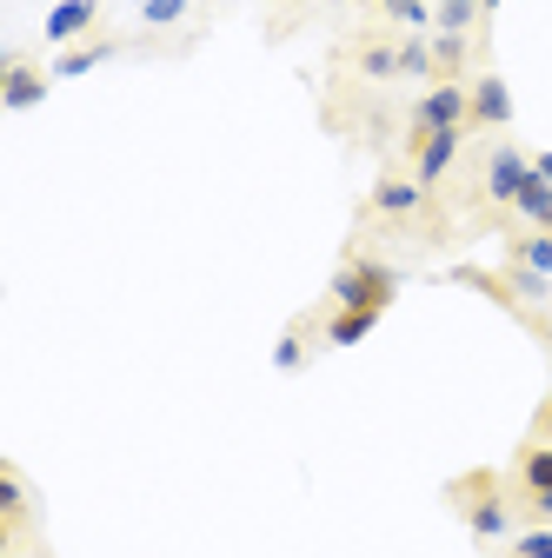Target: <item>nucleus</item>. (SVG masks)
<instances>
[{
	"label": "nucleus",
	"mask_w": 552,
	"mask_h": 558,
	"mask_svg": "<svg viewBox=\"0 0 552 558\" xmlns=\"http://www.w3.org/2000/svg\"><path fill=\"white\" fill-rule=\"evenodd\" d=\"M513 214H519L532 233H552V180L526 173V186H519V206H513Z\"/></svg>",
	"instance_id": "11"
},
{
	"label": "nucleus",
	"mask_w": 552,
	"mask_h": 558,
	"mask_svg": "<svg viewBox=\"0 0 552 558\" xmlns=\"http://www.w3.org/2000/svg\"><path fill=\"white\" fill-rule=\"evenodd\" d=\"M513 120V94L500 74H479L472 81V126H506Z\"/></svg>",
	"instance_id": "9"
},
{
	"label": "nucleus",
	"mask_w": 552,
	"mask_h": 558,
	"mask_svg": "<svg viewBox=\"0 0 552 558\" xmlns=\"http://www.w3.org/2000/svg\"><path fill=\"white\" fill-rule=\"evenodd\" d=\"M526 326H532V339L552 353V306H539V313H526Z\"/></svg>",
	"instance_id": "23"
},
{
	"label": "nucleus",
	"mask_w": 552,
	"mask_h": 558,
	"mask_svg": "<svg viewBox=\"0 0 552 558\" xmlns=\"http://www.w3.org/2000/svg\"><path fill=\"white\" fill-rule=\"evenodd\" d=\"M526 173H532V154H519L513 140H500V147H493V160H487V199L500 206V214H513V206H519V186H526Z\"/></svg>",
	"instance_id": "5"
},
{
	"label": "nucleus",
	"mask_w": 552,
	"mask_h": 558,
	"mask_svg": "<svg viewBox=\"0 0 552 558\" xmlns=\"http://www.w3.org/2000/svg\"><path fill=\"white\" fill-rule=\"evenodd\" d=\"M466 74V34H440L433 40V81H459Z\"/></svg>",
	"instance_id": "17"
},
{
	"label": "nucleus",
	"mask_w": 552,
	"mask_h": 558,
	"mask_svg": "<svg viewBox=\"0 0 552 558\" xmlns=\"http://www.w3.org/2000/svg\"><path fill=\"white\" fill-rule=\"evenodd\" d=\"M532 173H539V180H552V154H532Z\"/></svg>",
	"instance_id": "26"
},
{
	"label": "nucleus",
	"mask_w": 552,
	"mask_h": 558,
	"mask_svg": "<svg viewBox=\"0 0 552 558\" xmlns=\"http://www.w3.org/2000/svg\"><path fill=\"white\" fill-rule=\"evenodd\" d=\"M94 14H100L94 0H60V8L47 14V40L60 47V40H74V34H87V27H94Z\"/></svg>",
	"instance_id": "12"
},
{
	"label": "nucleus",
	"mask_w": 552,
	"mask_h": 558,
	"mask_svg": "<svg viewBox=\"0 0 552 558\" xmlns=\"http://www.w3.org/2000/svg\"><path fill=\"white\" fill-rule=\"evenodd\" d=\"M353 66H360L367 81H393V74H399V47H393V40H360Z\"/></svg>",
	"instance_id": "15"
},
{
	"label": "nucleus",
	"mask_w": 552,
	"mask_h": 558,
	"mask_svg": "<svg viewBox=\"0 0 552 558\" xmlns=\"http://www.w3.org/2000/svg\"><path fill=\"white\" fill-rule=\"evenodd\" d=\"M519 525H552V493H513Z\"/></svg>",
	"instance_id": "19"
},
{
	"label": "nucleus",
	"mask_w": 552,
	"mask_h": 558,
	"mask_svg": "<svg viewBox=\"0 0 552 558\" xmlns=\"http://www.w3.org/2000/svg\"><path fill=\"white\" fill-rule=\"evenodd\" d=\"M113 53H120L113 40H94V47H74V53H60V60H53V81H74V74H94V66H100V60H113Z\"/></svg>",
	"instance_id": "16"
},
{
	"label": "nucleus",
	"mask_w": 552,
	"mask_h": 558,
	"mask_svg": "<svg viewBox=\"0 0 552 558\" xmlns=\"http://www.w3.org/2000/svg\"><path fill=\"white\" fill-rule=\"evenodd\" d=\"M506 558H552V525H526Z\"/></svg>",
	"instance_id": "20"
},
{
	"label": "nucleus",
	"mask_w": 552,
	"mask_h": 558,
	"mask_svg": "<svg viewBox=\"0 0 552 558\" xmlns=\"http://www.w3.org/2000/svg\"><path fill=\"white\" fill-rule=\"evenodd\" d=\"M459 147H466V126H440V133H412L406 140V154H412V180H420L427 193L453 173V160H459Z\"/></svg>",
	"instance_id": "4"
},
{
	"label": "nucleus",
	"mask_w": 552,
	"mask_h": 558,
	"mask_svg": "<svg viewBox=\"0 0 552 558\" xmlns=\"http://www.w3.org/2000/svg\"><path fill=\"white\" fill-rule=\"evenodd\" d=\"M399 74H412V81H433V40H399Z\"/></svg>",
	"instance_id": "18"
},
{
	"label": "nucleus",
	"mask_w": 552,
	"mask_h": 558,
	"mask_svg": "<svg viewBox=\"0 0 552 558\" xmlns=\"http://www.w3.org/2000/svg\"><path fill=\"white\" fill-rule=\"evenodd\" d=\"M427 199H433V193L412 180V173H386V180L373 186V214H380V220H412Z\"/></svg>",
	"instance_id": "7"
},
{
	"label": "nucleus",
	"mask_w": 552,
	"mask_h": 558,
	"mask_svg": "<svg viewBox=\"0 0 552 558\" xmlns=\"http://www.w3.org/2000/svg\"><path fill=\"white\" fill-rule=\"evenodd\" d=\"M440 8H479V0H440Z\"/></svg>",
	"instance_id": "27"
},
{
	"label": "nucleus",
	"mask_w": 552,
	"mask_h": 558,
	"mask_svg": "<svg viewBox=\"0 0 552 558\" xmlns=\"http://www.w3.org/2000/svg\"><path fill=\"white\" fill-rule=\"evenodd\" d=\"M380 8H386V14H399V21H406V14H412V8H427V0H380Z\"/></svg>",
	"instance_id": "25"
},
{
	"label": "nucleus",
	"mask_w": 552,
	"mask_h": 558,
	"mask_svg": "<svg viewBox=\"0 0 552 558\" xmlns=\"http://www.w3.org/2000/svg\"><path fill=\"white\" fill-rule=\"evenodd\" d=\"M0 512H8V551H21L34 538V493H27L21 465H0Z\"/></svg>",
	"instance_id": "6"
},
{
	"label": "nucleus",
	"mask_w": 552,
	"mask_h": 558,
	"mask_svg": "<svg viewBox=\"0 0 552 558\" xmlns=\"http://www.w3.org/2000/svg\"><path fill=\"white\" fill-rule=\"evenodd\" d=\"M373 326H380V313H367V306H339V313L326 319V345H360Z\"/></svg>",
	"instance_id": "13"
},
{
	"label": "nucleus",
	"mask_w": 552,
	"mask_h": 558,
	"mask_svg": "<svg viewBox=\"0 0 552 558\" xmlns=\"http://www.w3.org/2000/svg\"><path fill=\"white\" fill-rule=\"evenodd\" d=\"M513 493H552V446L545 439H526L513 452Z\"/></svg>",
	"instance_id": "8"
},
{
	"label": "nucleus",
	"mask_w": 552,
	"mask_h": 558,
	"mask_svg": "<svg viewBox=\"0 0 552 558\" xmlns=\"http://www.w3.org/2000/svg\"><path fill=\"white\" fill-rule=\"evenodd\" d=\"M273 366H280V373H300V366H307V326L280 339V353H273Z\"/></svg>",
	"instance_id": "21"
},
{
	"label": "nucleus",
	"mask_w": 552,
	"mask_h": 558,
	"mask_svg": "<svg viewBox=\"0 0 552 558\" xmlns=\"http://www.w3.org/2000/svg\"><path fill=\"white\" fill-rule=\"evenodd\" d=\"M493 8H500V0H479V14H493Z\"/></svg>",
	"instance_id": "28"
},
{
	"label": "nucleus",
	"mask_w": 552,
	"mask_h": 558,
	"mask_svg": "<svg viewBox=\"0 0 552 558\" xmlns=\"http://www.w3.org/2000/svg\"><path fill=\"white\" fill-rule=\"evenodd\" d=\"M187 14V0H147V21L154 27H167V21H180Z\"/></svg>",
	"instance_id": "22"
},
{
	"label": "nucleus",
	"mask_w": 552,
	"mask_h": 558,
	"mask_svg": "<svg viewBox=\"0 0 552 558\" xmlns=\"http://www.w3.org/2000/svg\"><path fill=\"white\" fill-rule=\"evenodd\" d=\"M532 439H545V446H552V399L532 412Z\"/></svg>",
	"instance_id": "24"
},
{
	"label": "nucleus",
	"mask_w": 552,
	"mask_h": 558,
	"mask_svg": "<svg viewBox=\"0 0 552 558\" xmlns=\"http://www.w3.org/2000/svg\"><path fill=\"white\" fill-rule=\"evenodd\" d=\"M446 499L459 506V519H466V532H472L479 545H493V538H506V532L519 525V512H513V499H506L500 472H466V478H453Z\"/></svg>",
	"instance_id": "1"
},
{
	"label": "nucleus",
	"mask_w": 552,
	"mask_h": 558,
	"mask_svg": "<svg viewBox=\"0 0 552 558\" xmlns=\"http://www.w3.org/2000/svg\"><path fill=\"white\" fill-rule=\"evenodd\" d=\"M393 293H399V272H393L386 259L353 253L347 266L333 272V306H367V313H386V306H393Z\"/></svg>",
	"instance_id": "2"
},
{
	"label": "nucleus",
	"mask_w": 552,
	"mask_h": 558,
	"mask_svg": "<svg viewBox=\"0 0 552 558\" xmlns=\"http://www.w3.org/2000/svg\"><path fill=\"white\" fill-rule=\"evenodd\" d=\"M0 100H8L14 113L40 107V100H47V74H40V66H27V60H14V53H8V94H0Z\"/></svg>",
	"instance_id": "10"
},
{
	"label": "nucleus",
	"mask_w": 552,
	"mask_h": 558,
	"mask_svg": "<svg viewBox=\"0 0 552 558\" xmlns=\"http://www.w3.org/2000/svg\"><path fill=\"white\" fill-rule=\"evenodd\" d=\"M440 126H472V81H433L412 107V133H440Z\"/></svg>",
	"instance_id": "3"
},
{
	"label": "nucleus",
	"mask_w": 552,
	"mask_h": 558,
	"mask_svg": "<svg viewBox=\"0 0 552 558\" xmlns=\"http://www.w3.org/2000/svg\"><path fill=\"white\" fill-rule=\"evenodd\" d=\"M506 259H513V266H532V272H545V279H552V233H532V227H526V233H513Z\"/></svg>",
	"instance_id": "14"
}]
</instances>
